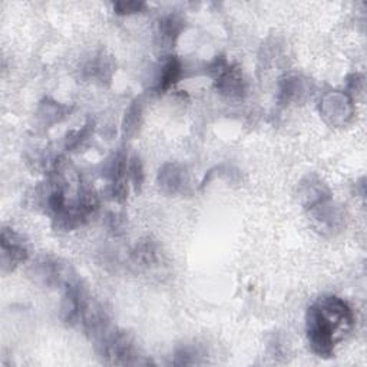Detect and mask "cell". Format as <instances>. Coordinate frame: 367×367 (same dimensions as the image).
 I'll return each instance as SVG.
<instances>
[{"label":"cell","instance_id":"1","mask_svg":"<svg viewBox=\"0 0 367 367\" xmlns=\"http://www.w3.org/2000/svg\"><path fill=\"white\" fill-rule=\"evenodd\" d=\"M354 326L351 307L340 297L324 296L314 301L306 316L307 340L314 354L330 358Z\"/></svg>","mask_w":367,"mask_h":367},{"label":"cell","instance_id":"2","mask_svg":"<svg viewBox=\"0 0 367 367\" xmlns=\"http://www.w3.org/2000/svg\"><path fill=\"white\" fill-rule=\"evenodd\" d=\"M95 346L99 357L106 364H143V356L134 341L127 333L110 326L105 327L95 337Z\"/></svg>","mask_w":367,"mask_h":367},{"label":"cell","instance_id":"3","mask_svg":"<svg viewBox=\"0 0 367 367\" xmlns=\"http://www.w3.org/2000/svg\"><path fill=\"white\" fill-rule=\"evenodd\" d=\"M0 246H2V270L4 273L14 272L18 266L28 260V247L24 237L14 228H4L0 237Z\"/></svg>","mask_w":367,"mask_h":367},{"label":"cell","instance_id":"4","mask_svg":"<svg viewBox=\"0 0 367 367\" xmlns=\"http://www.w3.org/2000/svg\"><path fill=\"white\" fill-rule=\"evenodd\" d=\"M320 112L330 125L341 127L353 115V103L346 93L331 92L321 99Z\"/></svg>","mask_w":367,"mask_h":367},{"label":"cell","instance_id":"5","mask_svg":"<svg viewBox=\"0 0 367 367\" xmlns=\"http://www.w3.org/2000/svg\"><path fill=\"white\" fill-rule=\"evenodd\" d=\"M215 69L217 73L215 86L217 89L227 96H241L242 92L246 91V85H244V78L241 73V69L234 65H228L225 59H217L215 61Z\"/></svg>","mask_w":367,"mask_h":367},{"label":"cell","instance_id":"6","mask_svg":"<svg viewBox=\"0 0 367 367\" xmlns=\"http://www.w3.org/2000/svg\"><path fill=\"white\" fill-rule=\"evenodd\" d=\"M158 184L162 191L168 194L182 192L188 184L185 168L178 164H167L162 167L158 175Z\"/></svg>","mask_w":367,"mask_h":367},{"label":"cell","instance_id":"7","mask_svg":"<svg viewBox=\"0 0 367 367\" xmlns=\"http://www.w3.org/2000/svg\"><path fill=\"white\" fill-rule=\"evenodd\" d=\"M310 95V83L299 76H287L280 83L279 99L281 103L301 100Z\"/></svg>","mask_w":367,"mask_h":367},{"label":"cell","instance_id":"8","mask_svg":"<svg viewBox=\"0 0 367 367\" xmlns=\"http://www.w3.org/2000/svg\"><path fill=\"white\" fill-rule=\"evenodd\" d=\"M181 73H182V65L180 59L177 56H170L161 69L157 89L160 92H167L178 82V79L181 78Z\"/></svg>","mask_w":367,"mask_h":367},{"label":"cell","instance_id":"9","mask_svg":"<svg viewBox=\"0 0 367 367\" xmlns=\"http://www.w3.org/2000/svg\"><path fill=\"white\" fill-rule=\"evenodd\" d=\"M184 29V21L175 15H170L165 19H162L160 22V31L158 35L161 38V43L171 46L177 38L180 36V33Z\"/></svg>","mask_w":367,"mask_h":367},{"label":"cell","instance_id":"10","mask_svg":"<svg viewBox=\"0 0 367 367\" xmlns=\"http://www.w3.org/2000/svg\"><path fill=\"white\" fill-rule=\"evenodd\" d=\"M133 259L137 264H141V266H150L157 263L158 250L155 247V244L150 239L137 244L135 250L133 252Z\"/></svg>","mask_w":367,"mask_h":367},{"label":"cell","instance_id":"11","mask_svg":"<svg viewBox=\"0 0 367 367\" xmlns=\"http://www.w3.org/2000/svg\"><path fill=\"white\" fill-rule=\"evenodd\" d=\"M141 118H143V105H141V100H135L130 106L124 120V134L127 137H131L138 131L141 125Z\"/></svg>","mask_w":367,"mask_h":367},{"label":"cell","instance_id":"12","mask_svg":"<svg viewBox=\"0 0 367 367\" xmlns=\"http://www.w3.org/2000/svg\"><path fill=\"white\" fill-rule=\"evenodd\" d=\"M128 175H130L135 190L140 191L143 187V182H144V168H143V162L138 157H133L131 161L128 162Z\"/></svg>","mask_w":367,"mask_h":367},{"label":"cell","instance_id":"13","mask_svg":"<svg viewBox=\"0 0 367 367\" xmlns=\"http://www.w3.org/2000/svg\"><path fill=\"white\" fill-rule=\"evenodd\" d=\"M175 360L174 364L177 366H188V364H197L198 361V351L194 347L184 346L175 351Z\"/></svg>","mask_w":367,"mask_h":367},{"label":"cell","instance_id":"14","mask_svg":"<svg viewBox=\"0 0 367 367\" xmlns=\"http://www.w3.org/2000/svg\"><path fill=\"white\" fill-rule=\"evenodd\" d=\"M144 4L141 2H118L115 4V11L119 15H131V14H137L141 9H144Z\"/></svg>","mask_w":367,"mask_h":367}]
</instances>
